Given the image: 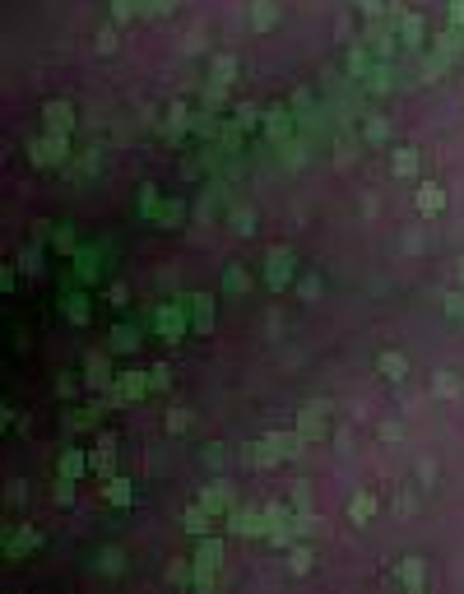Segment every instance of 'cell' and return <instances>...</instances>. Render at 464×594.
Segmentation results:
<instances>
[{"label": "cell", "mask_w": 464, "mask_h": 594, "mask_svg": "<svg viewBox=\"0 0 464 594\" xmlns=\"http://www.w3.org/2000/svg\"><path fill=\"white\" fill-rule=\"evenodd\" d=\"M441 204H446V195H441L436 186H422V190H418V209H422V214H436Z\"/></svg>", "instance_id": "1"}, {"label": "cell", "mask_w": 464, "mask_h": 594, "mask_svg": "<svg viewBox=\"0 0 464 594\" xmlns=\"http://www.w3.org/2000/svg\"><path fill=\"white\" fill-rule=\"evenodd\" d=\"M269 24H274V5L260 0V5H256V28H269Z\"/></svg>", "instance_id": "2"}, {"label": "cell", "mask_w": 464, "mask_h": 594, "mask_svg": "<svg viewBox=\"0 0 464 594\" xmlns=\"http://www.w3.org/2000/svg\"><path fill=\"white\" fill-rule=\"evenodd\" d=\"M381 372H386V376H404V358L386 353V358H381Z\"/></svg>", "instance_id": "3"}, {"label": "cell", "mask_w": 464, "mask_h": 594, "mask_svg": "<svg viewBox=\"0 0 464 594\" xmlns=\"http://www.w3.org/2000/svg\"><path fill=\"white\" fill-rule=\"evenodd\" d=\"M70 121H75V116L65 107H51V130H70Z\"/></svg>", "instance_id": "4"}, {"label": "cell", "mask_w": 464, "mask_h": 594, "mask_svg": "<svg viewBox=\"0 0 464 594\" xmlns=\"http://www.w3.org/2000/svg\"><path fill=\"white\" fill-rule=\"evenodd\" d=\"M107 492H111V501H116V506H125V501H130V487H125L121 478H116V483H111Z\"/></svg>", "instance_id": "5"}, {"label": "cell", "mask_w": 464, "mask_h": 594, "mask_svg": "<svg viewBox=\"0 0 464 594\" xmlns=\"http://www.w3.org/2000/svg\"><path fill=\"white\" fill-rule=\"evenodd\" d=\"M111 15H116V19H130V15H135V0H111Z\"/></svg>", "instance_id": "6"}, {"label": "cell", "mask_w": 464, "mask_h": 594, "mask_svg": "<svg viewBox=\"0 0 464 594\" xmlns=\"http://www.w3.org/2000/svg\"><path fill=\"white\" fill-rule=\"evenodd\" d=\"M204 506H228V487H209V492H204Z\"/></svg>", "instance_id": "7"}, {"label": "cell", "mask_w": 464, "mask_h": 594, "mask_svg": "<svg viewBox=\"0 0 464 594\" xmlns=\"http://www.w3.org/2000/svg\"><path fill=\"white\" fill-rule=\"evenodd\" d=\"M172 0H144V15H168Z\"/></svg>", "instance_id": "8"}, {"label": "cell", "mask_w": 464, "mask_h": 594, "mask_svg": "<svg viewBox=\"0 0 464 594\" xmlns=\"http://www.w3.org/2000/svg\"><path fill=\"white\" fill-rule=\"evenodd\" d=\"M302 432H307V437H321V418L307 413V418H302Z\"/></svg>", "instance_id": "9"}, {"label": "cell", "mask_w": 464, "mask_h": 594, "mask_svg": "<svg viewBox=\"0 0 464 594\" xmlns=\"http://www.w3.org/2000/svg\"><path fill=\"white\" fill-rule=\"evenodd\" d=\"M293 566H297V571H307V566H311V552H307V548H297V552H293Z\"/></svg>", "instance_id": "10"}]
</instances>
